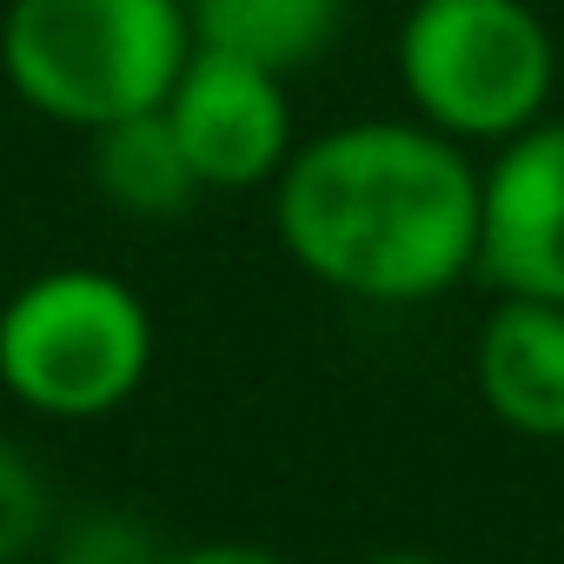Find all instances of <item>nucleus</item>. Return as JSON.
Listing matches in <instances>:
<instances>
[{
  "mask_svg": "<svg viewBox=\"0 0 564 564\" xmlns=\"http://www.w3.org/2000/svg\"><path fill=\"white\" fill-rule=\"evenodd\" d=\"M186 54V0H8L0 8V74L14 100L74 133L166 107Z\"/></svg>",
  "mask_w": 564,
  "mask_h": 564,
  "instance_id": "obj_2",
  "label": "nucleus"
},
{
  "mask_svg": "<svg viewBox=\"0 0 564 564\" xmlns=\"http://www.w3.org/2000/svg\"><path fill=\"white\" fill-rule=\"evenodd\" d=\"M153 564H293L252 538H206V544H173V551H153Z\"/></svg>",
  "mask_w": 564,
  "mask_h": 564,
  "instance_id": "obj_12",
  "label": "nucleus"
},
{
  "mask_svg": "<svg viewBox=\"0 0 564 564\" xmlns=\"http://www.w3.org/2000/svg\"><path fill=\"white\" fill-rule=\"evenodd\" d=\"M372 564H432V557H425V551H379Z\"/></svg>",
  "mask_w": 564,
  "mask_h": 564,
  "instance_id": "obj_13",
  "label": "nucleus"
},
{
  "mask_svg": "<svg viewBox=\"0 0 564 564\" xmlns=\"http://www.w3.org/2000/svg\"><path fill=\"white\" fill-rule=\"evenodd\" d=\"M265 193L286 259L339 300L432 306L478 279V153L412 113L300 140Z\"/></svg>",
  "mask_w": 564,
  "mask_h": 564,
  "instance_id": "obj_1",
  "label": "nucleus"
},
{
  "mask_svg": "<svg viewBox=\"0 0 564 564\" xmlns=\"http://www.w3.org/2000/svg\"><path fill=\"white\" fill-rule=\"evenodd\" d=\"M478 279L505 300L564 306V113L478 160Z\"/></svg>",
  "mask_w": 564,
  "mask_h": 564,
  "instance_id": "obj_6",
  "label": "nucleus"
},
{
  "mask_svg": "<svg viewBox=\"0 0 564 564\" xmlns=\"http://www.w3.org/2000/svg\"><path fill=\"white\" fill-rule=\"evenodd\" d=\"M47 538H54V491L14 438H0V564L34 557Z\"/></svg>",
  "mask_w": 564,
  "mask_h": 564,
  "instance_id": "obj_10",
  "label": "nucleus"
},
{
  "mask_svg": "<svg viewBox=\"0 0 564 564\" xmlns=\"http://www.w3.org/2000/svg\"><path fill=\"white\" fill-rule=\"evenodd\" d=\"M346 8L352 0H186V21H193V47L293 80L339 47Z\"/></svg>",
  "mask_w": 564,
  "mask_h": 564,
  "instance_id": "obj_8",
  "label": "nucleus"
},
{
  "mask_svg": "<svg viewBox=\"0 0 564 564\" xmlns=\"http://www.w3.org/2000/svg\"><path fill=\"white\" fill-rule=\"evenodd\" d=\"M405 113L458 147H505L551 113L557 41L531 0H412L392 34Z\"/></svg>",
  "mask_w": 564,
  "mask_h": 564,
  "instance_id": "obj_4",
  "label": "nucleus"
},
{
  "mask_svg": "<svg viewBox=\"0 0 564 564\" xmlns=\"http://www.w3.org/2000/svg\"><path fill=\"white\" fill-rule=\"evenodd\" d=\"M166 127L206 193H259L293 160L300 127H293V80H279L252 61L193 47L173 94H166Z\"/></svg>",
  "mask_w": 564,
  "mask_h": 564,
  "instance_id": "obj_5",
  "label": "nucleus"
},
{
  "mask_svg": "<svg viewBox=\"0 0 564 564\" xmlns=\"http://www.w3.org/2000/svg\"><path fill=\"white\" fill-rule=\"evenodd\" d=\"M41 564H153V551L120 524H87V531H67Z\"/></svg>",
  "mask_w": 564,
  "mask_h": 564,
  "instance_id": "obj_11",
  "label": "nucleus"
},
{
  "mask_svg": "<svg viewBox=\"0 0 564 564\" xmlns=\"http://www.w3.org/2000/svg\"><path fill=\"white\" fill-rule=\"evenodd\" d=\"M471 392L511 438L564 445V306L491 293L471 333Z\"/></svg>",
  "mask_w": 564,
  "mask_h": 564,
  "instance_id": "obj_7",
  "label": "nucleus"
},
{
  "mask_svg": "<svg viewBox=\"0 0 564 564\" xmlns=\"http://www.w3.org/2000/svg\"><path fill=\"white\" fill-rule=\"evenodd\" d=\"M87 180L127 219H180L206 193L193 180V166H186V153H180V140H173L160 107L87 133Z\"/></svg>",
  "mask_w": 564,
  "mask_h": 564,
  "instance_id": "obj_9",
  "label": "nucleus"
},
{
  "mask_svg": "<svg viewBox=\"0 0 564 564\" xmlns=\"http://www.w3.org/2000/svg\"><path fill=\"white\" fill-rule=\"evenodd\" d=\"M160 359L147 300L107 265H47L0 306V392L54 425L120 412Z\"/></svg>",
  "mask_w": 564,
  "mask_h": 564,
  "instance_id": "obj_3",
  "label": "nucleus"
}]
</instances>
